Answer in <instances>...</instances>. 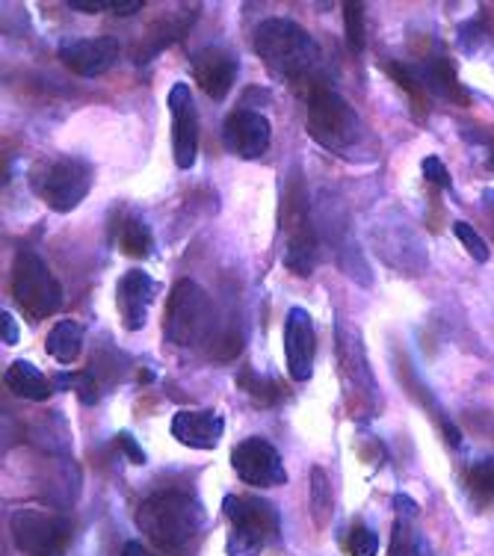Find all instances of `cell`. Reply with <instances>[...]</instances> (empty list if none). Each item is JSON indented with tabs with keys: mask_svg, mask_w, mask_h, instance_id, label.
I'll list each match as a JSON object with an SVG mask.
<instances>
[{
	"mask_svg": "<svg viewBox=\"0 0 494 556\" xmlns=\"http://www.w3.org/2000/svg\"><path fill=\"white\" fill-rule=\"evenodd\" d=\"M394 506H397V513L406 515V518H415V515H418V503L411 501V497H406V494H397V497H394Z\"/></svg>",
	"mask_w": 494,
	"mask_h": 556,
	"instance_id": "cell-35",
	"label": "cell"
},
{
	"mask_svg": "<svg viewBox=\"0 0 494 556\" xmlns=\"http://www.w3.org/2000/svg\"><path fill=\"white\" fill-rule=\"evenodd\" d=\"M312 513L317 525H326L332 515V485L322 468H312Z\"/></svg>",
	"mask_w": 494,
	"mask_h": 556,
	"instance_id": "cell-26",
	"label": "cell"
},
{
	"mask_svg": "<svg viewBox=\"0 0 494 556\" xmlns=\"http://www.w3.org/2000/svg\"><path fill=\"white\" fill-rule=\"evenodd\" d=\"M237 382H240V388H243L249 396H255L261 406H273L281 396V386H276V382H264V379H261L258 374H252V370L237 376Z\"/></svg>",
	"mask_w": 494,
	"mask_h": 556,
	"instance_id": "cell-29",
	"label": "cell"
},
{
	"mask_svg": "<svg viewBox=\"0 0 494 556\" xmlns=\"http://www.w3.org/2000/svg\"><path fill=\"white\" fill-rule=\"evenodd\" d=\"M12 542L24 556H65L72 542V521L45 509H15L10 515Z\"/></svg>",
	"mask_w": 494,
	"mask_h": 556,
	"instance_id": "cell-9",
	"label": "cell"
},
{
	"mask_svg": "<svg viewBox=\"0 0 494 556\" xmlns=\"http://www.w3.org/2000/svg\"><path fill=\"white\" fill-rule=\"evenodd\" d=\"M453 235H456V240L463 243L465 252H468L473 261H480V264H485V261H489V247H485V240L480 237V231H477L471 223H465V219L453 223Z\"/></svg>",
	"mask_w": 494,
	"mask_h": 556,
	"instance_id": "cell-30",
	"label": "cell"
},
{
	"mask_svg": "<svg viewBox=\"0 0 494 556\" xmlns=\"http://www.w3.org/2000/svg\"><path fill=\"white\" fill-rule=\"evenodd\" d=\"M350 556H377L379 554V535L367 525H355L346 539Z\"/></svg>",
	"mask_w": 494,
	"mask_h": 556,
	"instance_id": "cell-31",
	"label": "cell"
},
{
	"mask_svg": "<svg viewBox=\"0 0 494 556\" xmlns=\"http://www.w3.org/2000/svg\"><path fill=\"white\" fill-rule=\"evenodd\" d=\"M12 296L33 323L54 317L63 308V285L33 249H22L12 264Z\"/></svg>",
	"mask_w": 494,
	"mask_h": 556,
	"instance_id": "cell-5",
	"label": "cell"
},
{
	"mask_svg": "<svg viewBox=\"0 0 494 556\" xmlns=\"http://www.w3.org/2000/svg\"><path fill=\"white\" fill-rule=\"evenodd\" d=\"M0 338H3L7 346H15L18 338H22V332H18V323H15V317H12L10 311H3V314H0Z\"/></svg>",
	"mask_w": 494,
	"mask_h": 556,
	"instance_id": "cell-34",
	"label": "cell"
},
{
	"mask_svg": "<svg viewBox=\"0 0 494 556\" xmlns=\"http://www.w3.org/2000/svg\"><path fill=\"white\" fill-rule=\"evenodd\" d=\"M231 468L252 489H279L288 482L281 453L261 435L243 439L231 450Z\"/></svg>",
	"mask_w": 494,
	"mask_h": 556,
	"instance_id": "cell-10",
	"label": "cell"
},
{
	"mask_svg": "<svg viewBox=\"0 0 494 556\" xmlns=\"http://www.w3.org/2000/svg\"><path fill=\"white\" fill-rule=\"evenodd\" d=\"M3 386L10 388L12 394L22 396V400H33V403H42L48 396L54 394V382H48V376L27 358H18L7 367L3 374Z\"/></svg>",
	"mask_w": 494,
	"mask_h": 556,
	"instance_id": "cell-19",
	"label": "cell"
},
{
	"mask_svg": "<svg viewBox=\"0 0 494 556\" xmlns=\"http://www.w3.org/2000/svg\"><path fill=\"white\" fill-rule=\"evenodd\" d=\"M494 195V193H492ZM492 219H494V211H492Z\"/></svg>",
	"mask_w": 494,
	"mask_h": 556,
	"instance_id": "cell-38",
	"label": "cell"
},
{
	"mask_svg": "<svg viewBox=\"0 0 494 556\" xmlns=\"http://www.w3.org/2000/svg\"><path fill=\"white\" fill-rule=\"evenodd\" d=\"M204 506L195 501L193 494L183 492H161L151 494L149 501L140 503L137 509V527L149 535L151 545L161 551H181L202 533Z\"/></svg>",
	"mask_w": 494,
	"mask_h": 556,
	"instance_id": "cell-2",
	"label": "cell"
},
{
	"mask_svg": "<svg viewBox=\"0 0 494 556\" xmlns=\"http://www.w3.org/2000/svg\"><path fill=\"white\" fill-rule=\"evenodd\" d=\"M116 441H118V447H122V453H125L134 465H145V453H142V447L137 444V439H134L130 432H118Z\"/></svg>",
	"mask_w": 494,
	"mask_h": 556,
	"instance_id": "cell-33",
	"label": "cell"
},
{
	"mask_svg": "<svg viewBox=\"0 0 494 556\" xmlns=\"http://www.w3.org/2000/svg\"><path fill=\"white\" fill-rule=\"evenodd\" d=\"M54 388H72L77 396H80V403L84 406H96L98 396H101V386L96 382V376L89 374H72V376H56Z\"/></svg>",
	"mask_w": 494,
	"mask_h": 556,
	"instance_id": "cell-27",
	"label": "cell"
},
{
	"mask_svg": "<svg viewBox=\"0 0 494 556\" xmlns=\"http://www.w3.org/2000/svg\"><path fill=\"white\" fill-rule=\"evenodd\" d=\"M255 54L267 65L269 75L281 77L288 84H296L308 77L320 63V45L302 24L291 18H267L255 30Z\"/></svg>",
	"mask_w": 494,
	"mask_h": 556,
	"instance_id": "cell-1",
	"label": "cell"
},
{
	"mask_svg": "<svg viewBox=\"0 0 494 556\" xmlns=\"http://www.w3.org/2000/svg\"><path fill=\"white\" fill-rule=\"evenodd\" d=\"M169 432L183 447L214 450L226 432V417L216 408H181L178 415H173Z\"/></svg>",
	"mask_w": 494,
	"mask_h": 556,
	"instance_id": "cell-15",
	"label": "cell"
},
{
	"mask_svg": "<svg viewBox=\"0 0 494 556\" xmlns=\"http://www.w3.org/2000/svg\"><path fill=\"white\" fill-rule=\"evenodd\" d=\"M382 72L391 75L397 80V86L411 98V104H415V113L418 118L423 116V110H427V86L420 84V77L415 68H408V65H400V63H382Z\"/></svg>",
	"mask_w": 494,
	"mask_h": 556,
	"instance_id": "cell-23",
	"label": "cell"
},
{
	"mask_svg": "<svg viewBox=\"0 0 494 556\" xmlns=\"http://www.w3.org/2000/svg\"><path fill=\"white\" fill-rule=\"evenodd\" d=\"M489 169L494 172V151H492V154H489Z\"/></svg>",
	"mask_w": 494,
	"mask_h": 556,
	"instance_id": "cell-37",
	"label": "cell"
},
{
	"mask_svg": "<svg viewBox=\"0 0 494 556\" xmlns=\"http://www.w3.org/2000/svg\"><path fill=\"white\" fill-rule=\"evenodd\" d=\"M30 187L51 211L68 214L92 190V166L80 157H42L30 169Z\"/></svg>",
	"mask_w": 494,
	"mask_h": 556,
	"instance_id": "cell-4",
	"label": "cell"
},
{
	"mask_svg": "<svg viewBox=\"0 0 494 556\" xmlns=\"http://www.w3.org/2000/svg\"><path fill=\"white\" fill-rule=\"evenodd\" d=\"M84 326L77 320H60L48 332V341H45V350H48V355L54 358V362L60 364H75L77 358H80V353H84Z\"/></svg>",
	"mask_w": 494,
	"mask_h": 556,
	"instance_id": "cell-20",
	"label": "cell"
},
{
	"mask_svg": "<svg viewBox=\"0 0 494 556\" xmlns=\"http://www.w3.org/2000/svg\"><path fill=\"white\" fill-rule=\"evenodd\" d=\"M118 42L113 36H96V39H75L60 48V60L65 68H72L80 77L107 75L118 60Z\"/></svg>",
	"mask_w": 494,
	"mask_h": 556,
	"instance_id": "cell-17",
	"label": "cell"
},
{
	"mask_svg": "<svg viewBox=\"0 0 494 556\" xmlns=\"http://www.w3.org/2000/svg\"><path fill=\"white\" fill-rule=\"evenodd\" d=\"M154 249V237L145 219L140 216H125L118 223V252L128 257H149Z\"/></svg>",
	"mask_w": 494,
	"mask_h": 556,
	"instance_id": "cell-22",
	"label": "cell"
},
{
	"mask_svg": "<svg viewBox=\"0 0 494 556\" xmlns=\"http://www.w3.org/2000/svg\"><path fill=\"white\" fill-rule=\"evenodd\" d=\"M223 509L231 521V535L226 545L228 556H261V551L279 535V513L269 501L228 494Z\"/></svg>",
	"mask_w": 494,
	"mask_h": 556,
	"instance_id": "cell-6",
	"label": "cell"
},
{
	"mask_svg": "<svg viewBox=\"0 0 494 556\" xmlns=\"http://www.w3.org/2000/svg\"><path fill=\"white\" fill-rule=\"evenodd\" d=\"M122 556H157V554H151L149 547L140 545V542H128L125 551H122Z\"/></svg>",
	"mask_w": 494,
	"mask_h": 556,
	"instance_id": "cell-36",
	"label": "cell"
},
{
	"mask_svg": "<svg viewBox=\"0 0 494 556\" xmlns=\"http://www.w3.org/2000/svg\"><path fill=\"white\" fill-rule=\"evenodd\" d=\"M237 56L223 48V45H207L202 51H195L190 60V72H193L195 84L211 101H223L237 84Z\"/></svg>",
	"mask_w": 494,
	"mask_h": 556,
	"instance_id": "cell-14",
	"label": "cell"
},
{
	"mask_svg": "<svg viewBox=\"0 0 494 556\" xmlns=\"http://www.w3.org/2000/svg\"><path fill=\"white\" fill-rule=\"evenodd\" d=\"M77 12H110V15H134L142 10V0H68Z\"/></svg>",
	"mask_w": 494,
	"mask_h": 556,
	"instance_id": "cell-28",
	"label": "cell"
},
{
	"mask_svg": "<svg viewBox=\"0 0 494 556\" xmlns=\"http://www.w3.org/2000/svg\"><path fill=\"white\" fill-rule=\"evenodd\" d=\"M157 293V281L145 269H128L116 285V305L122 314V326L128 332H140L149 320V308Z\"/></svg>",
	"mask_w": 494,
	"mask_h": 556,
	"instance_id": "cell-16",
	"label": "cell"
},
{
	"mask_svg": "<svg viewBox=\"0 0 494 556\" xmlns=\"http://www.w3.org/2000/svg\"><path fill=\"white\" fill-rule=\"evenodd\" d=\"M216 326L214 305L193 278H181L166 302V338L178 346H202Z\"/></svg>",
	"mask_w": 494,
	"mask_h": 556,
	"instance_id": "cell-8",
	"label": "cell"
},
{
	"mask_svg": "<svg viewBox=\"0 0 494 556\" xmlns=\"http://www.w3.org/2000/svg\"><path fill=\"white\" fill-rule=\"evenodd\" d=\"M284 267L296 276H312L320 261V243H317V225H314L312 199L300 178L288 184L284 199Z\"/></svg>",
	"mask_w": 494,
	"mask_h": 556,
	"instance_id": "cell-7",
	"label": "cell"
},
{
	"mask_svg": "<svg viewBox=\"0 0 494 556\" xmlns=\"http://www.w3.org/2000/svg\"><path fill=\"white\" fill-rule=\"evenodd\" d=\"M169 113H173V154L178 169H193L199 157V110L187 84L169 89Z\"/></svg>",
	"mask_w": 494,
	"mask_h": 556,
	"instance_id": "cell-12",
	"label": "cell"
},
{
	"mask_svg": "<svg viewBox=\"0 0 494 556\" xmlns=\"http://www.w3.org/2000/svg\"><path fill=\"white\" fill-rule=\"evenodd\" d=\"M308 137L334 154H346L362 139V118L344 96L329 86H314L308 96Z\"/></svg>",
	"mask_w": 494,
	"mask_h": 556,
	"instance_id": "cell-3",
	"label": "cell"
},
{
	"mask_svg": "<svg viewBox=\"0 0 494 556\" xmlns=\"http://www.w3.org/2000/svg\"><path fill=\"white\" fill-rule=\"evenodd\" d=\"M391 556H435L432 554L430 542L423 539L418 527H415V518H406L400 515L394 521V533H391V547H388Z\"/></svg>",
	"mask_w": 494,
	"mask_h": 556,
	"instance_id": "cell-21",
	"label": "cell"
},
{
	"mask_svg": "<svg viewBox=\"0 0 494 556\" xmlns=\"http://www.w3.org/2000/svg\"><path fill=\"white\" fill-rule=\"evenodd\" d=\"M420 169H423V178L430 184H435V187H441V190H451L453 187L451 172H447V166H444L439 157H427V161L420 163Z\"/></svg>",
	"mask_w": 494,
	"mask_h": 556,
	"instance_id": "cell-32",
	"label": "cell"
},
{
	"mask_svg": "<svg viewBox=\"0 0 494 556\" xmlns=\"http://www.w3.org/2000/svg\"><path fill=\"white\" fill-rule=\"evenodd\" d=\"M344 27H346V48L350 54L358 56L365 51V3L346 0L344 3Z\"/></svg>",
	"mask_w": 494,
	"mask_h": 556,
	"instance_id": "cell-25",
	"label": "cell"
},
{
	"mask_svg": "<svg viewBox=\"0 0 494 556\" xmlns=\"http://www.w3.org/2000/svg\"><path fill=\"white\" fill-rule=\"evenodd\" d=\"M273 142V125L258 110L240 108L223 122V146L240 161H258Z\"/></svg>",
	"mask_w": 494,
	"mask_h": 556,
	"instance_id": "cell-11",
	"label": "cell"
},
{
	"mask_svg": "<svg viewBox=\"0 0 494 556\" xmlns=\"http://www.w3.org/2000/svg\"><path fill=\"white\" fill-rule=\"evenodd\" d=\"M465 485L480 503H494V456L471 465L465 473Z\"/></svg>",
	"mask_w": 494,
	"mask_h": 556,
	"instance_id": "cell-24",
	"label": "cell"
},
{
	"mask_svg": "<svg viewBox=\"0 0 494 556\" xmlns=\"http://www.w3.org/2000/svg\"><path fill=\"white\" fill-rule=\"evenodd\" d=\"M314 355H317V334H314L312 314L305 308H291L284 320V362L293 382L312 379Z\"/></svg>",
	"mask_w": 494,
	"mask_h": 556,
	"instance_id": "cell-13",
	"label": "cell"
},
{
	"mask_svg": "<svg viewBox=\"0 0 494 556\" xmlns=\"http://www.w3.org/2000/svg\"><path fill=\"white\" fill-rule=\"evenodd\" d=\"M420 77V84L427 86V92L432 96L444 98V101H451V104H459V108H468L471 104V96L465 92V86L459 84V75H456V68L447 56H432L423 65L415 68Z\"/></svg>",
	"mask_w": 494,
	"mask_h": 556,
	"instance_id": "cell-18",
	"label": "cell"
}]
</instances>
